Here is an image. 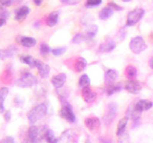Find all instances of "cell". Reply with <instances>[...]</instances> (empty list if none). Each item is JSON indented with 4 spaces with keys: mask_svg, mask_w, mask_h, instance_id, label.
I'll list each match as a JSON object with an SVG mask.
<instances>
[{
    "mask_svg": "<svg viewBox=\"0 0 153 143\" xmlns=\"http://www.w3.org/2000/svg\"><path fill=\"white\" fill-rule=\"evenodd\" d=\"M129 48L132 52L138 55L146 49V44L142 36H135L129 42Z\"/></svg>",
    "mask_w": 153,
    "mask_h": 143,
    "instance_id": "obj_4",
    "label": "cell"
},
{
    "mask_svg": "<svg viewBox=\"0 0 153 143\" xmlns=\"http://www.w3.org/2000/svg\"><path fill=\"white\" fill-rule=\"evenodd\" d=\"M60 2L66 5H76L79 3V0H60Z\"/></svg>",
    "mask_w": 153,
    "mask_h": 143,
    "instance_id": "obj_39",
    "label": "cell"
},
{
    "mask_svg": "<svg viewBox=\"0 0 153 143\" xmlns=\"http://www.w3.org/2000/svg\"><path fill=\"white\" fill-rule=\"evenodd\" d=\"M9 16V13L7 12H0V18L1 19H5L6 20V18Z\"/></svg>",
    "mask_w": 153,
    "mask_h": 143,
    "instance_id": "obj_41",
    "label": "cell"
},
{
    "mask_svg": "<svg viewBox=\"0 0 153 143\" xmlns=\"http://www.w3.org/2000/svg\"><path fill=\"white\" fill-rule=\"evenodd\" d=\"M121 91V87L119 85H110L107 89V94L108 95H111L115 93H118Z\"/></svg>",
    "mask_w": 153,
    "mask_h": 143,
    "instance_id": "obj_29",
    "label": "cell"
},
{
    "mask_svg": "<svg viewBox=\"0 0 153 143\" xmlns=\"http://www.w3.org/2000/svg\"><path fill=\"white\" fill-rule=\"evenodd\" d=\"M51 82H52V85L54 86L55 88H56V89L61 88L66 82V74H59L55 76H53Z\"/></svg>",
    "mask_w": 153,
    "mask_h": 143,
    "instance_id": "obj_9",
    "label": "cell"
},
{
    "mask_svg": "<svg viewBox=\"0 0 153 143\" xmlns=\"http://www.w3.org/2000/svg\"><path fill=\"white\" fill-rule=\"evenodd\" d=\"M20 61L23 62V63L29 65V66L31 67V68H36L37 63H38V60L37 59L33 58V57L30 56V55H23V56H20Z\"/></svg>",
    "mask_w": 153,
    "mask_h": 143,
    "instance_id": "obj_16",
    "label": "cell"
},
{
    "mask_svg": "<svg viewBox=\"0 0 153 143\" xmlns=\"http://www.w3.org/2000/svg\"><path fill=\"white\" fill-rule=\"evenodd\" d=\"M86 65H87L86 60L83 58V57H79V58H78V60H76V65H75L76 71V72H82L86 68Z\"/></svg>",
    "mask_w": 153,
    "mask_h": 143,
    "instance_id": "obj_26",
    "label": "cell"
},
{
    "mask_svg": "<svg viewBox=\"0 0 153 143\" xmlns=\"http://www.w3.org/2000/svg\"><path fill=\"white\" fill-rule=\"evenodd\" d=\"M118 143H129V136L126 132H123L122 135L119 136Z\"/></svg>",
    "mask_w": 153,
    "mask_h": 143,
    "instance_id": "obj_30",
    "label": "cell"
},
{
    "mask_svg": "<svg viewBox=\"0 0 153 143\" xmlns=\"http://www.w3.org/2000/svg\"><path fill=\"white\" fill-rule=\"evenodd\" d=\"M98 32V26L97 25H90L86 28V32H85V37L86 39H91L96 36Z\"/></svg>",
    "mask_w": 153,
    "mask_h": 143,
    "instance_id": "obj_18",
    "label": "cell"
},
{
    "mask_svg": "<svg viewBox=\"0 0 153 143\" xmlns=\"http://www.w3.org/2000/svg\"><path fill=\"white\" fill-rule=\"evenodd\" d=\"M47 114V105L46 104H38L33 107L28 114V120L31 124L37 122Z\"/></svg>",
    "mask_w": 153,
    "mask_h": 143,
    "instance_id": "obj_1",
    "label": "cell"
},
{
    "mask_svg": "<svg viewBox=\"0 0 153 143\" xmlns=\"http://www.w3.org/2000/svg\"><path fill=\"white\" fill-rule=\"evenodd\" d=\"M149 66H150V68L153 70V57H151L150 60H149Z\"/></svg>",
    "mask_w": 153,
    "mask_h": 143,
    "instance_id": "obj_43",
    "label": "cell"
},
{
    "mask_svg": "<svg viewBox=\"0 0 153 143\" xmlns=\"http://www.w3.org/2000/svg\"><path fill=\"white\" fill-rule=\"evenodd\" d=\"M123 1H124V2H129L130 0H123Z\"/></svg>",
    "mask_w": 153,
    "mask_h": 143,
    "instance_id": "obj_45",
    "label": "cell"
},
{
    "mask_svg": "<svg viewBox=\"0 0 153 143\" xmlns=\"http://www.w3.org/2000/svg\"><path fill=\"white\" fill-rule=\"evenodd\" d=\"M126 90H127L129 93H131L133 94H140L142 90V86L139 81L136 80H129L126 83Z\"/></svg>",
    "mask_w": 153,
    "mask_h": 143,
    "instance_id": "obj_8",
    "label": "cell"
},
{
    "mask_svg": "<svg viewBox=\"0 0 153 143\" xmlns=\"http://www.w3.org/2000/svg\"><path fill=\"white\" fill-rule=\"evenodd\" d=\"M126 74L128 78L133 79L137 74V70L134 66H127V68L126 70Z\"/></svg>",
    "mask_w": 153,
    "mask_h": 143,
    "instance_id": "obj_28",
    "label": "cell"
},
{
    "mask_svg": "<svg viewBox=\"0 0 153 143\" xmlns=\"http://www.w3.org/2000/svg\"><path fill=\"white\" fill-rule=\"evenodd\" d=\"M82 97H83L84 101H86L87 103H91L96 99V97H97V94L93 92L89 87H85V88H82Z\"/></svg>",
    "mask_w": 153,
    "mask_h": 143,
    "instance_id": "obj_10",
    "label": "cell"
},
{
    "mask_svg": "<svg viewBox=\"0 0 153 143\" xmlns=\"http://www.w3.org/2000/svg\"><path fill=\"white\" fill-rule=\"evenodd\" d=\"M128 118H131L133 121H138L141 117V113L138 111L135 106H130L127 110V116Z\"/></svg>",
    "mask_w": 153,
    "mask_h": 143,
    "instance_id": "obj_15",
    "label": "cell"
},
{
    "mask_svg": "<svg viewBox=\"0 0 153 143\" xmlns=\"http://www.w3.org/2000/svg\"><path fill=\"white\" fill-rule=\"evenodd\" d=\"M57 21H59V13L57 12L51 13L50 15L47 18V25L50 27H54L57 24Z\"/></svg>",
    "mask_w": 153,
    "mask_h": 143,
    "instance_id": "obj_22",
    "label": "cell"
},
{
    "mask_svg": "<svg viewBox=\"0 0 153 143\" xmlns=\"http://www.w3.org/2000/svg\"><path fill=\"white\" fill-rule=\"evenodd\" d=\"M12 4V0H0V9L3 10Z\"/></svg>",
    "mask_w": 153,
    "mask_h": 143,
    "instance_id": "obj_36",
    "label": "cell"
},
{
    "mask_svg": "<svg viewBox=\"0 0 153 143\" xmlns=\"http://www.w3.org/2000/svg\"><path fill=\"white\" fill-rule=\"evenodd\" d=\"M20 43L21 45L26 47V48H31V47H33L36 46V40L35 39V38L33 37H28V36H22L20 38Z\"/></svg>",
    "mask_w": 153,
    "mask_h": 143,
    "instance_id": "obj_19",
    "label": "cell"
},
{
    "mask_svg": "<svg viewBox=\"0 0 153 143\" xmlns=\"http://www.w3.org/2000/svg\"><path fill=\"white\" fill-rule=\"evenodd\" d=\"M29 13H30V9H29L27 6H23L20 9H18V11L16 12V20H22V19L26 18Z\"/></svg>",
    "mask_w": 153,
    "mask_h": 143,
    "instance_id": "obj_20",
    "label": "cell"
},
{
    "mask_svg": "<svg viewBox=\"0 0 153 143\" xmlns=\"http://www.w3.org/2000/svg\"><path fill=\"white\" fill-rule=\"evenodd\" d=\"M116 47V43H115L114 40L112 39H108L107 41H105L103 44H102L100 46V49L99 51L100 52H109L115 49Z\"/></svg>",
    "mask_w": 153,
    "mask_h": 143,
    "instance_id": "obj_14",
    "label": "cell"
},
{
    "mask_svg": "<svg viewBox=\"0 0 153 143\" xmlns=\"http://www.w3.org/2000/svg\"><path fill=\"white\" fill-rule=\"evenodd\" d=\"M0 143H14V139L12 136H6L2 140H0Z\"/></svg>",
    "mask_w": 153,
    "mask_h": 143,
    "instance_id": "obj_38",
    "label": "cell"
},
{
    "mask_svg": "<svg viewBox=\"0 0 153 143\" xmlns=\"http://www.w3.org/2000/svg\"><path fill=\"white\" fill-rule=\"evenodd\" d=\"M102 0H87L85 6L87 8L97 7V6H99V5L102 4Z\"/></svg>",
    "mask_w": 153,
    "mask_h": 143,
    "instance_id": "obj_31",
    "label": "cell"
},
{
    "mask_svg": "<svg viewBox=\"0 0 153 143\" xmlns=\"http://www.w3.org/2000/svg\"><path fill=\"white\" fill-rule=\"evenodd\" d=\"M145 14V10L142 8L134 9L133 11L129 12L126 18V25L127 26H134L143 18Z\"/></svg>",
    "mask_w": 153,
    "mask_h": 143,
    "instance_id": "obj_3",
    "label": "cell"
},
{
    "mask_svg": "<svg viewBox=\"0 0 153 143\" xmlns=\"http://www.w3.org/2000/svg\"><path fill=\"white\" fill-rule=\"evenodd\" d=\"M33 2H35V4L37 5V6H39V5L41 4V2H42V0H33Z\"/></svg>",
    "mask_w": 153,
    "mask_h": 143,
    "instance_id": "obj_42",
    "label": "cell"
},
{
    "mask_svg": "<svg viewBox=\"0 0 153 143\" xmlns=\"http://www.w3.org/2000/svg\"><path fill=\"white\" fill-rule=\"evenodd\" d=\"M24 143H29V142H27V141H25V142H24Z\"/></svg>",
    "mask_w": 153,
    "mask_h": 143,
    "instance_id": "obj_47",
    "label": "cell"
},
{
    "mask_svg": "<svg viewBox=\"0 0 153 143\" xmlns=\"http://www.w3.org/2000/svg\"><path fill=\"white\" fill-rule=\"evenodd\" d=\"M66 52V48H56V49L52 50V54L54 55H61Z\"/></svg>",
    "mask_w": 153,
    "mask_h": 143,
    "instance_id": "obj_34",
    "label": "cell"
},
{
    "mask_svg": "<svg viewBox=\"0 0 153 143\" xmlns=\"http://www.w3.org/2000/svg\"><path fill=\"white\" fill-rule=\"evenodd\" d=\"M86 40V37L82 33H79V35H76L73 38V43L75 44H79V43H81L82 41Z\"/></svg>",
    "mask_w": 153,
    "mask_h": 143,
    "instance_id": "obj_32",
    "label": "cell"
},
{
    "mask_svg": "<svg viewBox=\"0 0 153 143\" xmlns=\"http://www.w3.org/2000/svg\"><path fill=\"white\" fill-rule=\"evenodd\" d=\"M4 117H5V120H6V121H10V120H11V118H12V114H11V112L8 111V112L5 113Z\"/></svg>",
    "mask_w": 153,
    "mask_h": 143,
    "instance_id": "obj_40",
    "label": "cell"
},
{
    "mask_svg": "<svg viewBox=\"0 0 153 143\" xmlns=\"http://www.w3.org/2000/svg\"><path fill=\"white\" fill-rule=\"evenodd\" d=\"M16 48H13V47H10L8 50H6L5 51V55H4V57H10V56H13V54H14V52H16Z\"/></svg>",
    "mask_w": 153,
    "mask_h": 143,
    "instance_id": "obj_35",
    "label": "cell"
},
{
    "mask_svg": "<svg viewBox=\"0 0 153 143\" xmlns=\"http://www.w3.org/2000/svg\"><path fill=\"white\" fill-rule=\"evenodd\" d=\"M84 124L90 131H94L97 128L100 127V119L98 117H88V118L85 119Z\"/></svg>",
    "mask_w": 153,
    "mask_h": 143,
    "instance_id": "obj_12",
    "label": "cell"
},
{
    "mask_svg": "<svg viewBox=\"0 0 153 143\" xmlns=\"http://www.w3.org/2000/svg\"><path fill=\"white\" fill-rule=\"evenodd\" d=\"M152 106H153V103L149 101V100H146V99L140 100V101H138L135 105L136 109L140 113L147 111V110H149Z\"/></svg>",
    "mask_w": 153,
    "mask_h": 143,
    "instance_id": "obj_13",
    "label": "cell"
},
{
    "mask_svg": "<svg viewBox=\"0 0 153 143\" xmlns=\"http://www.w3.org/2000/svg\"><path fill=\"white\" fill-rule=\"evenodd\" d=\"M113 15V10L109 7H106L102 9V11L99 13V17L102 20H105V19H108L109 17H111Z\"/></svg>",
    "mask_w": 153,
    "mask_h": 143,
    "instance_id": "obj_23",
    "label": "cell"
},
{
    "mask_svg": "<svg viewBox=\"0 0 153 143\" xmlns=\"http://www.w3.org/2000/svg\"><path fill=\"white\" fill-rule=\"evenodd\" d=\"M50 52V48L48 47L47 44H45V43H42V44L40 45V54L42 55H46Z\"/></svg>",
    "mask_w": 153,
    "mask_h": 143,
    "instance_id": "obj_33",
    "label": "cell"
},
{
    "mask_svg": "<svg viewBox=\"0 0 153 143\" xmlns=\"http://www.w3.org/2000/svg\"><path fill=\"white\" fill-rule=\"evenodd\" d=\"M85 143H90V142H89V140H86V141H85Z\"/></svg>",
    "mask_w": 153,
    "mask_h": 143,
    "instance_id": "obj_46",
    "label": "cell"
},
{
    "mask_svg": "<svg viewBox=\"0 0 153 143\" xmlns=\"http://www.w3.org/2000/svg\"><path fill=\"white\" fill-rule=\"evenodd\" d=\"M79 85L81 88H85V87H89L90 85V78L87 74H82L79 77Z\"/></svg>",
    "mask_w": 153,
    "mask_h": 143,
    "instance_id": "obj_27",
    "label": "cell"
},
{
    "mask_svg": "<svg viewBox=\"0 0 153 143\" xmlns=\"http://www.w3.org/2000/svg\"><path fill=\"white\" fill-rule=\"evenodd\" d=\"M107 6H108L109 8H111L112 10H115V11H122V10H123V8H122L121 6H119L118 4L114 3V2H110V3H108Z\"/></svg>",
    "mask_w": 153,
    "mask_h": 143,
    "instance_id": "obj_37",
    "label": "cell"
},
{
    "mask_svg": "<svg viewBox=\"0 0 153 143\" xmlns=\"http://www.w3.org/2000/svg\"><path fill=\"white\" fill-rule=\"evenodd\" d=\"M44 137L48 143H57V141H59L56 138L53 131L50 130V129H46V131L44 133Z\"/></svg>",
    "mask_w": 153,
    "mask_h": 143,
    "instance_id": "obj_25",
    "label": "cell"
},
{
    "mask_svg": "<svg viewBox=\"0 0 153 143\" xmlns=\"http://www.w3.org/2000/svg\"><path fill=\"white\" fill-rule=\"evenodd\" d=\"M127 122H128V117L127 116L123 117L121 120L119 121L118 129H117V136L122 135V133L124 132V130H126V127L127 125Z\"/></svg>",
    "mask_w": 153,
    "mask_h": 143,
    "instance_id": "obj_24",
    "label": "cell"
},
{
    "mask_svg": "<svg viewBox=\"0 0 153 143\" xmlns=\"http://www.w3.org/2000/svg\"><path fill=\"white\" fill-rule=\"evenodd\" d=\"M5 21H6L5 19H1V18H0V27H2V26L4 25V24H5Z\"/></svg>",
    "mask_w": 153,
    "mask_h": 143,
    "instance_id": "obj_44",
    "label": "cell"
},
{
    "mask_svg": "<svg viewBox=\"0 0 153 143\" xmlns=\"http://www.w3.org/2000/svg\"><path fill=\"white\" fill-rule=\"evenodd\" d=\"M36 83H37V78L35 75H33L30 73H25L20 76V78H18L16 80V85L21 88H29L36 85Z\"/></svg>",
    "mask_w": 153,
    "mask_h": 143,
    "instance_id": "obj_2",
    "label": "cell"
},
{
    "mask_svg": "<svg viewBox=\"0 0 153 143\" xmlns=\"http://www.w3.org/2000/svg\"><path fill=\"white\" fill-rule=\"evenodd\" d=\"M60 116L62 118H64L65 120L69 123H74L76 121V116L74 114L73 109H72L69 103L65 102L63 104V106H62L60 110Z\"/></svg>",
    "mask_w": 153,
    "mask_h": 143,
    "instance_id": "obj_5",
    "label": "cell"
},
{
    "mask_svg": "<svg viewBox=\"0 0 153 143\" xmlns=\"http://www.w3.org/2000/svg\"><path fill=\"white\" fill-rule=\"evenodd\" d=\"M40 129L36 126H31L28 130V137L31 143H39L41 139ZM43 136V135H42Z\"/></svg>",
    "mask_w": 153,
    "mask_h": 143,
    "instance_id": "obj_7",
    "label": "cell"
},
{
    "mask_svg": "<svg viewBox=\"0 0 153 143\" xmlns=\"http://www.w3.org/2000/svg\"><path fill=\"white\" fill-rule=\"evenodd\" d=\"M36 68L38 69V73H39V75L41 76L42 78H46V77L49 76V74H50V67H49V65L44 64L43 62L38 60Z\"/></svg>",
    "mask_w": 153,
    "mask_h": 143,
    "instance_id": "obj_11",
    "label": "cell"
},
{
    "mask_svg": "<svg viewBox=\"0 0 153 143\" xmlns=\"http://www.w3.org/2000/svg\"><path fill=\"white\" fill-rule=\"evenodd\" d=\"M117 110H118V106L116 103H110L108 105L107 113L105 114V116L103 117V122L105 125H108V124H110L114 120L115 117H116Z\"/></svg>",
    "mask_w": 153,
    "mask_h": 143,
    "instance_id": "obj_6",
    "label": "cell"
},
{
    "mask_svg": "<svg viewBox=\"0 0 153 143\" xmlns=\"http://www.w3.org/2000/svg\"><path fill=\"white\" fill-rule=\"evenodd\" d=\"M118 77V72L115 70H108L105 73V81L108 83H112Z\"/></svg>",
    "mask_w": 153,
    "mask_h": 143,
    "instance_id": "obj_21",
    "label": "cell"
},
{
    "mask_svg": "<svg viewBox=\"0 0 153 143\" xmlns=\"http://www.w3.org/2000/svg\"><path fill=\"white\" fill-rule=\"evenodd\" d=\"M8 94H9V89L7 87L1 88V90H0V113H3L5 111L4 101L8 97Z\"/></svg>",
    "mask_w": 153,
    "mask_h": 143,
    "instance_id": "obj_17",
    "label": "cell"
}]
</instances>
